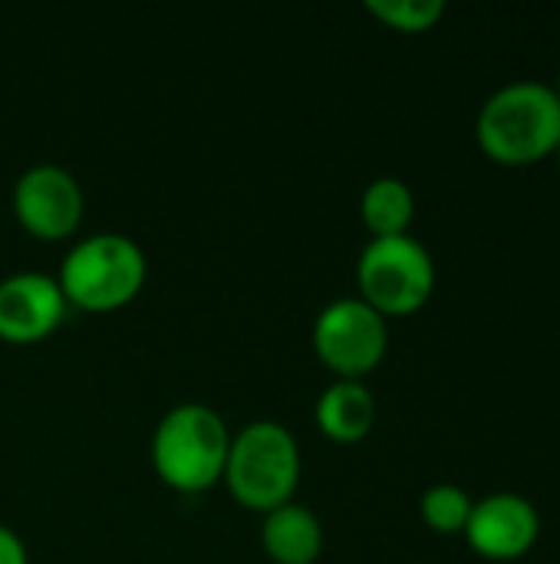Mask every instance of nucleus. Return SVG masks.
Returning <instances> with one entry per match:
<instances>
[{"mask_svg": "<svg viewBox=\"0 0 560 564\" xmlns=\"http://www.w3.org/2000/svg\"><path fill=\"white\" fill-rule=\"evenodd\" d=\"M482 152L508 169L538 165L560 145V99L554 86L518 79L485 99L475 119Z\"/></svg>", "mask_w": 560, "mask_h": 564, "instance_id": "f257e3e1", "label": "nucleus"}, {"mask_svg": "<svg viewBox=\"0 0 560 564\" xmlns=\"http://www.w3.org/2000/svg\"><path fill=\"white\" fill-rule=\"evenodd\" d=\"M228 446V426L211 406L178 403L155 426L152 463L168 486L182 492H198L224 476Z\"/></svg>", "mask_w": 560, "mask_h": 564, "instance_id": "f03ea898", "label": "nucleus"}, {"mask_svg": "<svg viewBox=\"0 0 560 564\" xmlns=\"http://www.w3.org/2000/svg\"><path fill=\"white\" fill-rule=\"evenodd\" d=\"M224 479L251 509H277L290 502L300 479V449L294 433L277 420L248 423L228 446Z\"/></svg>", "mask_w": 560, "mask_h": 564, "instance_id": "7ed1b4c3", "label": "nucleus"}, {"mask_svg": "<svg viewBox=\"0 0 560 564\" xmlns=\"http://www.w3.org/2000/svg\"><path fill=\"white\" fill-rule=\"evenodd\" d=\"M145 281L142 248L116 231L89 235L63 258L59 288L66 301H76L89 311H109L139 294Z\"/></svg>", "mask_w": 560, "mask_h": 564, "instance_id": "20e7f679", "label": "nucleus"}, {"mask_svg": "<svg viewBox=\"0 0 560 564\" xmlns=\"http://www.w3.org/2000/svg\"><path fill=\"white\" fill-rule=\"evenodd\" d=\"M356 281L363 301L386 314L419 311L436 288V264L422 241L406 235L373 238L356 264Z\"/></svg>", "mask_w": 560, "mask_h": 564, "instance_id": "39448f33", "label": "nucleus"}, {"mask_svg": "<svg viewBox=\"0 0 560 564\" xmlns=\"http://www.w3.org/2000/svg\"><path fill=\"white\" fill-rule=\"evenodd\" d=\"M314 347L343 380H360L383 360L389 347L386 317L363 297H337L314 324Z\"/></svg>", "mask_w": 560, "mask_h": 564, "instance_id": "423d86ee", "label": "nucleus"}, {"mask_svg": "<svg viewBox=\"0 0 560 564\" xmlns=\"http://www.w3.org/2000/svg\"><path fill=\"white\" fill-rule=\"evenodd\" d=\"M465 539L488 562H518L538 545L541 516L525 496L495 492L472 506Z\"/></svg>", "mask_w": 560, "mask_h": 564, "instance_id": "0eeeda50", "label": "nucleus"}, {"mask_svg": "<svg viewBox=\"0 0 560 564\" xmlns=\"http://www.w3.org/2000/svg\"><path fill=\"white\" fill-rule=\"evenodd\" d=\"M13 208H17V218L33 235L63 238L79 225L83 188L66 169H59L53 162H40L17 178Z\"/></svg>", "mask_w": 560, "mask_h": 564, "instance_id": "6e6552de", "label": "nucleus"}, {"mask_svg": "<svg viewBox=\"0 0 560 564\" xmlns=\"http://www.w3.org/2000/svg\"><path fill=\"white\" fill-rule=\"evenodd\" d=\"M66 314V294L43 271H17L0 281V337L30 344L46 337Z\"/></svg>", "mask_w": 560, "mask_h": 564, "instance_id": "1a4fd4ad", "label": "nucleus"}, {"mask_svg": "<svg viewBox=\"0 0 560 564\" xmlns=\"http://www.w3.org/2000/svg\"><path fill=\"white\" fill-rule=\"evenodd\" d=\"M261 539L274 562L310 564L323 549V525L307 506L284 502L267 512Z\"/></svg>", "mask_w": 560, "mask_h": 564, "instance_id": "9d476101", "label": "nucleus"}, {"mask_svg": "<svg viewBox=\"0 0 560 564\" xmlns=\"http://www.w3.org/2000/svg\"><path fill=\"white\" fill-rule=\"evenodd\" d=\"M317 423L340 443L363 440L376 423V400L363 380H337L317 400Z\"/></svg>", "mask_w": 560, "mask_h": 564, "instance_id": "9b49d317", "label": "nucleus"}, {"mask_svg": "<svg viewBox=\"0 0 560 564\" xmlns=\"http://www.w3.org/2000/svg\"><path fill=\"white\" fill-rule=\"evenodd\" d=\"M360 212H363V221L370 225V231L376 238L406 235V228L416 215V198L403 178L383 175V178H373L366 185V192L360 198Z\"/></svg>", "mask_w": 560, "mask_h": 564, "instance_id": "f8f14e48", "label": "nucleus"}, {"mask_svg": "<svg viewBox=\"0 0 560 564\" xmlns=\"http://www.w3.org/2000/svg\"><path fill=\"white\" fill-rule=\"evenodd\" d=\"M472 506H475V499L462 486L439 482V486L426 489V496H422V519L432 532L455 535V532H465Z\"/></svg>", "mask_w": 560, "mask_h": 564, "instance_id": "ddd939ff", "label": "nucleus"}, {"mask_svg": "<svg viewBox=\"0 0 560 564\" xmlns=\"http://www.w3.org/2000/svg\"><path fill=\"white\" fill-rule=\"evenodd\" d=\"M366 10L403 33H422L446 13L442 0H366Z\"/></svg>", "mask_w": 560, "mask_h": 564, "instance_id": "4468645a", "label": "nucleus"}, {"mask_svg": "<svg viewBox=\"0 0 560 564\" xmlns=\"http://www.w3.org/2000/svg\"><path fill=\"white\" fill-rule=\"evenodd\" d=\"M0 564H26L23 539L7 525H0Z\"/></svg>", "mask_w": 560, "mask_h": 564, "instance_id": "2eb2a0df", "label": "nucleus"}, {"mask_svg": "<svg viewBox=\"0 0 560 564\" xmlns=\"http://www.w3.org/2000/svg\"><path fill=\"white\" fill-rule=\"evenodd\" d=\"M554 93H558V99H560V73H558V86H554Z\"/></svg>", "mask_w": 560, "mask_h": 564, "instance_id": "dca6fc26", "label": "nucleus"}, {"mask_svg": "<svg viewBox=\"0 0 560 564\" xmlns=\"http://www.w3.org/2000/svg\"><path fill=\"white\" fill-rule=\"evenodd\" d=\"M554 155H558V165H560V145H558V152H554Z\"/></svg>", "mask_w": 560, "mask_h": 564, "instance_id": "f3484780", "label": "nucleus"}]
</instances>
